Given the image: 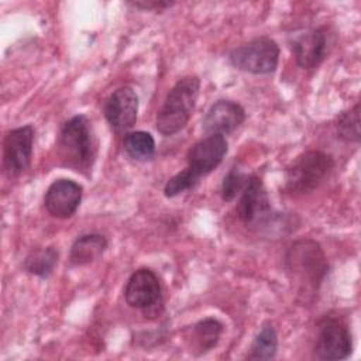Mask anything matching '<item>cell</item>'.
<instances>
[{
	"label": "cell",
	"mask_w": 361,
	"mask_h": 361,
	"mask_svg": "<svg viewBox=\"0 0 361 361\" xmlns=\"http://www.w3.org/2000/svg\"><path fill=\"white\" fill-rule=\"evenodd\" d=\"M56 151L63 165L89 175L97 155V140L92 123L85 114H76L62 124Z\"/></svg>",
	"instance_id": "1"
},
{
	"label": "cell",
	"mask_w": 361,
	"mask_h": 361,
	"mask_svg": "<svg viewBox=\"0 0 361 361\" xmlns=\"http://www.w3.org/2000/svg\"><path fill=\"white\" fill-rule=\"evenodd\" d=\"M285 268L300 293H314L324 279L329 265L322 245L312 238H300L289 245L285 254Z\"/></svg>",
	"instance_id": "2"
},
{
	"label": "cell",
	"mask_w": 361,
	"mask_h": 361,
	"mask_svg": "<svg viewBox=\"0 0 361 361\" xmlns=\"http://www.w3.org/2000/svg\"><path fill=\"white\" fill-rule=\"evenodd\" d=\"M200 79L195 75L183 76L168 92L157 114L155 127L159 134L169 137L186 127L196 106Z\"/></svg>",
	"instance_id": "3"
},
{
	"label": "cell",
	"mask_w": 361,
	"mask_h": 361,
	"mask_svg": "<svg viewBox=\"0 0 361 361\" xmlns=\"http://www.w3.org/2000/svg\"><path fill=\"white\" fill-rule=\"evenodd\" d=\"M333 168L334 159L330 154L319 149L305 151L286 166L283 189L292 196L310 193L329 178Z\"/></svg>",
	"instance_id": "4"
},
{
	"label": "cell",
	"mask_w": 361,
	"mask_h": 361,
	"mask_svg": "<svg viewBox=\"0 0 361 361\" xmlns=\"http://www.w3.org/2000/svg\"><path fill=\"white\" fill-rule=\"evenodd\" d=\"M314 355L319 360L340 361L350 357L353 337L345 319L337 313L324 314L317 322Z\"/></svg>",
	"instance_id": "5"
},
{
	"label": "cell",
	"mask_w": 361,
	"mask_h": 361,
	"mask_svg": "<svg viewBox=\"0 0 361 361\" xmlns=\"http://www.w3.org/2000/svg\"><path fill=\"white\" fill-rule=\"evenodd\" d=\"M124 299L130 307L140 309L148 319H155L164 312L161 283L149 268H140L131 274L124 288Z\"/></svg>",
	"instance_id": "6"
},
{
	"label": "cell",
	"mask_w": 361,
	"mask_h": 361,
	"mask_svg": "<svg viewBox=\"0 0 361 361\" xmlns=\"http://www.w3.org/2000/svg\"><path fill=\"white\" fill-rule=\"evenodd\" d=\"M228 59L234 68L243 72L268 75L278 66L279 45L269 37H258L234 48Z\"/></svg>",
	"instance_id": "7"
},
{
	"label": "cell",
	"mask_w": 361,
	"mask_h": 361,
	"mask_svg": "<svg viewBox=\"0 0 361 361\" xmlns=\"http://www.w3.org/2000/svg\"><path fill=\"white\" fill-rule=\"evenodd\" d=\"M235 206L238 219L245 227L258 228L271 220V200L259 176H248Z\"/></svg>",
	"instance_id": "8"
},
{
	"label": "cell",
	"mask_w": 361,
	"mask_h": 361,
	"mask_svg": "<svg viewBox=\"0 0 361 361\" xmlns=\"http://www.w3.org/2000/svg\"><path fill=\"white\" fill-rule=\"evenodd\" d=\"M227 149L228 144L224 135L209 134L195 142L188 151V165L183 172L196 185L202 176H206L220 165Z\"/></svg>",
	"instance_id": "9"
},
{
	"label": "cell",
	"mask_w": 361,
	"mask_h": 361,
	"mask_svg": "<svg viewBox=\"0 0 361 361\" xmlns=\"http://www.w3.org/2000/svg\"><path fill=\"white\" fill-rule=\"evenodd\" d=\"M35 128L25 124L10 130L3 141V169L10 178L20 176L31 164Z\"/></svg>",
	"instance_id": "10"
},
{
	"label": "cell",
	"mask_w": 361,
	"mask_h": 361,
	"mask_svg": "<svg viewBox=\"0 0 361 361\" xmlns=\"http://www.w3.org/2000/svg\"><path fill=\"white\" fill-rule=\"evenodd\" d=\"M103 113L114 133L127 134L134 127L138 113V96L134 89L130 86L116 89L104 102Z\"/></svg>",
	"instance_id": "11"
},
{
	"label": "cell",
	"mask_w": 361,
	"mask_h": 361,
	"mask_svg": "<svg viewBox=\"0 0 361 361\" xmlns=\"http://www.w3.org/2000/svg\"><path fill=\"white\" fill-rule=\"evenodd\" d=\"M82 195V185L72 179L61 178L48 186L44 195V206L52 217L69 219L76 213Z\"/></svg>",
	"instance_id": "12"
},
{
	"label": "cell",
	"mask_w": 361,
	"mask_h": 361,
	"mask_svg": "<svg viewBox=\"0 0 361 361\" xmlns=\"http://www.w3.org/2000/svg\"><path fill=\"white\" fill-rule=\"evenodd\" d=\"M245 120V110L237 102L220 99L214 102L203 117V130L207 134L226 135L237 130Z\"/></svg>",
	"instance_id": "13"
},
{
	"label": "cell",
	"mask_w": 361,
	"mask_h": 361,
	"mask_svg": "<svg viewBox=\"0 0 361 361\" xmlns=\"http://www.w3.org/2000/svg\"><path fill=\"white\" fill-rule=\"evenodd\" d=\"M296 63L303 69L316 68L327 52V34L324 27L312 28L298 35L292 42Z\"/></svg>",
	"instance_id": "14"
},
{
	"label": "cell",
	"mask_w": 361,
	"mask_h": 361,
	"mask_svg": "<svg viewBox=\"0 0 361 361\" xmlns=\"http://www.w3.org/2000/svg\"><path fill=\"white\" fill-rule=\"evenodd\" d=\"M107 248V240L97 233H89L78 237L69 251V264L83 267L99 259Z\"/></svg>",
	"instance_id": "15"
},
{
	"label": "cell",
	"mask_w": 361,
	"mask_h": 361,
	"mask_svg": "<svg viewBox=\"0 0 361 361\" xmlns=\"http://www.w3.org/2000/svg\"><path fill=\"white\" fill-rule=\"evenodd\" d=\"M58 250L52 245L35 248L32 250L24 259L23 268L25 272L38 276V278H48L54 272L55 267L58 265Z\"/></svg>",
	"instance_id": "16"
},
{
	"label": "cell",
	"mask_w": 361,
	"mask_h": 361,
	"mask_svg": "<svg viewBox=\"0 0 361 361\" xmlns=\"http://www.w3.org/2000/svg\"><path fill=\"white\" fill-rule=\"evenodd\" d=\"M223 333V323L214 317H206L192 327L193 345L199 354H204L214 348Z\"/></svg>",
	"instance_id": "17"
},
{
	"label": "cell",
	"mask_w": 361,
	"mask_h": 361,
	"mask_svg": "<svg viewBox=\"0 0 361 361\" xmlns=\"http://www.w3.org/2000/svg\"><path fill=\"white\" fill-rule=\"evenodd\" d=\"M278 348V334L271 323H265L254 337L247 358L248 360H271Z\"/></svg>",
	"instance_id": "18"
},
{
	"label": "cell",
	"mask_w": 361,
	"mask_h": 361,
	"mask_svg": "<svg viewBox=\"0 0 361 361\" xmlns=\"http://www.w3.org/2000/svg\"><path fill=\"white\" fill-rule=\"evenodd\" d=\"M126 154L135 161H148L155 154V140L147 131H131L123 138Z\"/></svg>",
	"instance_id": "19"
},
{
	"label": "cell",
	"mask_w": 361,
	"mask_h": 361,
	"mask_svg": "<svg viewBox=\"0 0 361 361\" xmlns=\"http://www.w3.org/2000/svg\"><path fill=\"white\" fill-rule=\"evenodd\" d=\"M337 137L345 142L360 141V104L357 103L353 109L343 111L336 120Z\"/></svg>",
	"instance_id": "20"
},
{
	"label": "cell",
	"mask_w": 361,
	"mask_h": 361,
	"mask_svg": "<svg viewBox=\"0 0 361 361\" xmlns=\"http://www.w3.org/2000/svg\"><path fill=\"white\" fill-rule=\"evenodd\" d=\"M247 179L248 178L243 172H240L237 168H231L221 182V189H220L221 199L224 202H231L233 199H235V196L243 190Z\"/></svg>",
	"instance_id": "21"
},
{
	"label": "cell",
	"mask_w": 361,
	"mask_h": 361,
	"mask_svg": "<svg viewBox=\"0 0 361 361\" xmlns=\"http://www.w3.org/2000/svg\"><path fill=\"white\" fill-rule=\"evenodd\" d=\"M130 6L141 10H152V11H164L165 8L173 6V1L164 0H141V1H128Z\"/></svg>",
	"instance_id": "22"
}]
</instances>
